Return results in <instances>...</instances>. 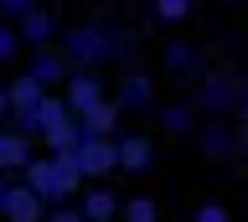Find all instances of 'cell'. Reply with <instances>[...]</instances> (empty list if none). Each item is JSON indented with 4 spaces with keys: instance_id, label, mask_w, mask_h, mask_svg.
Segmentation results:
<instances>
[{
    "instance_id": "1",
    "label": "cell",
    "mask_w": 248,
    "mask_h": 222,
    "mask_svg": "<svg viewBox=\"0 0 248 222\" xmlns=\"http://www.w3.org/2000/svg\"><path fill=\"white\" fill-rule=\"evenodd\" d=\"M124 52H129V36L119 31V26H104V21H88V26H73V31L62 36V57L73 67H108L119 62Z\"/></svg>"
},
{
    "instance_id": "2",
    "label": "cell",
    "mask_w": 248,
    "mask_h": 222,
    "mask_svg": "<svg viewBox=\"0 0 248 222\" xmlns=\"http://www.w3.org/2000/svg\"><path fill=\"white\" fill-rule=\"evenodd\" d=\"M26 181L42 191L52 207H67L78 191H83V181H88V176H83L78 155H57V150H46V155H36V160H31Z\"/></svg>"
},
{
    "instance_id": "3",
    "label": "cell",
    "mask_w": 248,
    "mask_h": 222,
    "mask_svg": "<svg viewBox=\"0 0 248 222\" xmlns=\"http://www.w3.org/2000/svg\"><path fill=\"white\" fill-rule=\"evenodd\" d=\"M46 83H36L31 73H21V78L5 83V93H0V109H5V124H21L26 134H36V114H42L46 104Z\"/></svg>"
},
{
    "instance_id": "4",
    "label": "cell",
    "mask_w": 248,
    "mask_h": 222,
    "mask_svg": "<svg viewBox=\"0 0 248 222\" xmlns=\"http://www.w3.org/2000/svg\"><path fill=\"white\" fill-rule=\"evenodd\" d=\"M46 212H52V202L26 176H5V186H0V217L5 222H46Z\"/></svg>"
},
{
    "instance_id": "5",
    "label": "cell",
    "mask_w": 248,
    "mask_h": 222,
    "mask_svg": "<svg viewBox=\"0 0 248 222\" xmlns=\"http://www.w3.org/2000/svg\"><path fill=\"white\" fill-rule=\"evenodd\" d=\"M238 88H243V78H232V73H202L197 109L207 114V119H222V114L238 109Z\"/></svg>"
},
{
    "instance_id": "6",
    "label": "cell",
    "mask_w": 248,
    "mask_h": 222,
    "mask_svg": "<svg viewBox=\"0 0 248 222\" xmlns=\"http://www.w3.org/2000/svg\"><path fill=\"white\" fill-rule=\"evenodd\" d=\"M114 98H119L124 114H155L160 109V88H155L150 73H124V78L114 83Z\"/></svg>"
},
{
    "instance_id": "7",
    "label": "cell",
    "mask_w": 248,
    "mask_h": 222,
    "mask_svg": "<svg viewBox=\"0 0 248 222\" xmlns=\"http://www.w3.org/2000/svg\"><path fill=\"white\" fill-rule=\"evenodd\" d=\"M78 165L88 181H108V176L119 171V140H104V134H88V140L78 145Z\"/></svg>"
},
{
    "instance_id": "8",
    "label": "cell",
    "mask_w": 248,
    "mask_h": 222,
    "mask_svg": "<svg viewBox=\"0 0 248 222\" xmlns=\"http://www.w3.org/2000/svg\"><path fill=\"white\" fill-rule=\"evenodd\" d=\"M62 98H67V109L83 119V114H88V109H98L108 93H104V78H98L93 67H73V78L62 83Z\"/></svg>"
},
{
    "instance_id": "9",
    "label": "cell",
    "mask_w": 248,
    "mask_h": 222,
    "mask_svg": "<svg viewBox=\"0 0 248 222\" xmlns=\"http://www.w3.org/2000/svg\"><path fill=\"white\" fill-rule=\"evenodd\" d=\"M31 160H36L31 134H26L21 124H5V134H0V171H5V176H26Z\"/></svg>"
},
{
    "instance_id": "10",
    "label": "cell",
    "mask_w": 248,
    "mask_h": 222,
    "mask_svg": "<svg viewBox=\"0 0 248 222\" xmlns=\"http://www.w3.org/2000/svg\"><path fill=\"white\" fill-rule=\"evenodd\" d=\"M119 171H129V176L155 171V140L150 134H135V129L119 134Z\"/></svg>"
},
{
    "instance_id": "11",
    "label": "cell",
    "mask_w": 248,
    "mask_h": 222,
    "mask_svg": "<svg viewBox=\"0 0 248 222\" xmlns=\"http://www.w3.org/2000/svg\"><path fill=\"white\" fill-rule=\"evenodd\" d=\"M160 62H166V73H176V78H202V73H207V62H202V47H197V42H166Z\"/></svg>"
},
{
    "instance_id": "12",
    "label": "cell",
    "mask_w": 248,
    "mask_h": 222,
    "mask_svg": "<svg viewBox=\"0 0 248 222\" xmlns=\"http://www.w3.org/2000/svg\"><path fill=\"white\" fill-rule=\"evenodd\" d=\"M83 212H88V222H114V217H124V202L114 196V186L108 181H93L88 191H83Z\"/></svg>"
},
{
    "instance_id": "13",
    "label": "cell",
    "mask_w": 248,
    "mask_h": 222,
    "mask_svg": "<svg viewBox=\"0 0 248 222\" xmlns=\"http://www.w3.org/2000/svg\"><path fill=\"white\" fill-rule=\"evenodd\" d=\"M197 140H202L207 155H232V150H238V124H228V114H222V119H207V124L197 129Z\"/></svg>"
},
{
    "instance_id": "14",
    "label": "cell",
    "mask_w": 248,
    "mask_h": 222,
    "mask_svg": "<svg viewBox=\"0 0 248 222\" xmlns=\"http://www.w3.org/2000/svg\"><path fill=\"white\" fill-rule=\"evenodd\" d=\"M26 73H31L36 83H46V88H52V83H67V78H73V62H67L62 52L42 47V52H31V67H26Z\"/></svg>"
},
{
    "instance_id": "15",
    "label": "cell",
    "mask_w": 248,
    "mask_h": 222,
    "mask_svg": "<svg viewBox=\"0 0 248 222\" xmlns=\"http://www.w3.org/2000/svg\"><path fill=\"white\" fill-rule=\"evenodd\" d=\"M119 119H124L119 98H104L98 109H88V114H83V129H88V134H104V140H119V134H124V129H119Z\"/></svg>"
},
{
    "instance_id": "16",
    "label": "cell",
    "mask_w": 248,
    "mask_h": 222,
    "mask_svg": "<svg viewBox=\"0 0 248 222\" xmlns=\"http://www.w3.org/2000/svg\"><path fill=\"white\" fill-rule=\"evenodd\" d=\"M16 26H21V36H26V47H31V52H42V47H52V42H57V21L46 16L42 5H36L31 16H21Z\"/></svg>"
},
{
    "instance_id": "17",
    "label": "cell",
    "mask_w": 248,
    "mask_h": 222,
    "mask_svg": "<svg viewBox=\"0 0 248 222\" xmlns=\"http://www.w3.org/2000/svg\"><path fill=\"white\" fill-rule=\"evenodd\" d=\"M197 98H176V104H160V124H166V134H191L197 124Z\"/></svg>"
},
{
    "instance_id": "18",
    "label": "cell",
    "mask_w": 248,
    "mask_h": 222,
    "mask_svg": "<svg viewBox=\"0 0 248 222\" xmlns=\"http://www.w3.org/2000/svg\"><path fill=\"white\" fill-rule=\"evenodd\" d=\"M191 11H197V0H150V16L166 21V26H181Z\"/></svg>"
},
{
    "instance_id": "19",
    "label": "cell",
    "mask_w": 248,
    "mask_h": 222,
    "mask_svg": "<svg viewBox=\"0 0 248 222\" xmlns=\"http://www.w3.org/2000/svg\"><path fill=\"white\" fill-rule=\"evenodd\" d=\"M124 222H160L155 196H129V202H124Z\"/></svg>"
},
{
    "instance_id": "20",
    "label": "cell",
    "mask_w": 248,
    "mask_h": 222,
    "mask_svg": "<svg viewBox=\"0 0 248 222\" xmlns=\"http://www.w3.org/2000/svg\"><path fill=\"white\" fill-rule=\"evenodd\" d=\"M21 47H26L21 26H16V21H5V26H0V62H16V57H21Z\"/></svg>"
},
{
    "instance_id": "21",
    "label": "cell",
    "mask_w": 248,
    "mask_h": 222,
    "mask_svg": "<svg viewBox=\"0 0 248 222\" xmlns=\"http://www.w3.org/2000/svg\"><path fill=\"white\" fill-rule=\"evenodd\" d=\"M191 222H232V212L222 202H202L197 212H191Z\"/></svg>"
},
{
    "instance_id": "22",
    "label": "cell",
    "mask_w": 248,
    "mask_h": 222,
    "mask_svg": "<svg viewBox=\"0 0 248 222\" xmlns=\"http://www.w3.org/2000/svg\"><path fill=\"white\" fill-rule=\"evenodd\" d=\"M46 222H88V212H83V207H52V212H46Z\"/></svg>"
},
{
    "instance_id": "23",
    "label": "cell",
    "mask_w": 248,
    "mask_h": 222,
    "mask_svg": "<svg viewBox=\"0 0 248 222\" xmlns=\"http://www.w3.org/2000/svg\"><path fill=\"white\" fill-rule=\"evenodd\" d=\"M0 11H5V21H21L36 11V0H0Z\"/></svg>"
},
{
    "instance_id": "24",
    "label": "cell",
    "mask_w": 248,
    "mask_h": 222,
    "mask_svg": "<svg viewBox=\"0 0 248 222\" xmlns=\"http://www.w3.org/2000/svg\"><path fill=\"white\" fill-rule=\"evenodd\" d=\"M238 119H248V78H243V88H238Z\"/></svg>"
},
{
    "instance_id": "25",
    "label": "cell",
    "mask_w": 248,
    "mask_h": 222,
    "mask_svg": "<svg viewBox=\"0 0 248 222\" xmlns=\"http://www.w3.org/2000/svg\"><path fill=\"white\" fill-rule=\"evenodd\" d=\"M222 5H232V0H222Z\"/></svg>"
}]
</instances>
